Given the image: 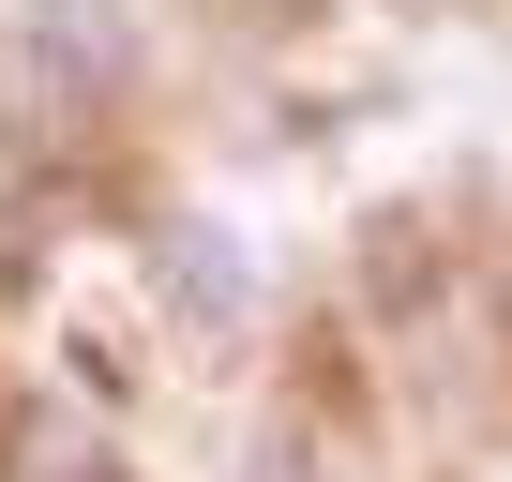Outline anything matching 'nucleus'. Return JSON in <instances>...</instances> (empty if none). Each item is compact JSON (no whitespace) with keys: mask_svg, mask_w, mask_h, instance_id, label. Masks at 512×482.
Listing matches in <instances>:
<instances>
[{"mask_svg":"<svg viewBox=\"0 0 512 482\" xmlns=\"http://www.w3.org/2000/svg\"><path fill=\"white\" fill-rule=\"evenodd\" d=\"M151 302H166L181 332H211V347L256 332V272H241L226 226H166V241H151Z\"/></svg>","mask_w":512,"mask_h":482,"instance_id":"f03ea898","label":"nucleus"},{"mask_svg":"<svg viewBox=\"0 0 512 482\" xmlns=\"http://www.w3.org/2000/svg\"><path fill=\"white\" fill-rule=\"evenodd\" d=\"M16 76L46 121H91L136 76V0H16Z\"/></svg>","mask_w":512,"mask_h":482,"instance_id":"f257e3e1","label":"nucleus"},{"mask_svg":"<svg viewBox=\"0 0 512 482\" xmlns=\"http://www.w3.org/2000/svg\"><path fill=\"white\" fill-rule=\"evenodd\" d=\"M437 287H452L437 226H422V211H377V226H362V302H377V317H437Z\"/></svg>","mask_w":512,"mask_h":482,"instance_id":"7ed1b4c3","label":"nucleus"}]
</instances>
